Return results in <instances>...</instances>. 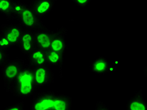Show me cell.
<instances>
[{"label":"cell","mask_w":147,"mask_h":110,"mask_svg":"<svg viewBox=\"0 0 147 110\" xmlns=\"http://www.w3.org/2000/svg\"><path fill=\"white\" fill-rule=\"evenodd\" d=\"M72 106L71 96L53 91L38 92L32 97V110H69Z\"/></svg>","instance_id":"6da1fadb"},{"label":"cell","mask_w":147,"mask_h":110,"mask_svg":"<svg viewBox=\"0 0 147 110\" xmlns=\"http://www.w3.org/2000/svg\"><path fill=\"white\" fill-rule=\"evenodd\" d=\"M37 91L33 78V67L25 63L22 71L13 86L11 93L15 98L26 99L33 97Z\"/></svg>","instance_id":"7a4b0ae2"},{"label":"cell","mask_w":147,"mask_h":110,"mask_svg":"<svg viewBox=\"0 0 147 110\" xmlns=\"http://www.w3.org/2000/svg\"><path fill=\"white\" fill-rule=\"evenodd\" d=\"M25 63V61L24 60L19 58L14 59H9L1 67L3 86L6 92L11 93L13 86L20 73Z\"/></svg>","instance_id":"3957f363"},{"label":"cell","mask_w":147,"mask_h":110,"mask_svg":"<svg viewBox=\"0 0 147 110\" xmlns=\"http://www.w3.org/2000/svg\"><path fill=\"white\" fill-rule=\"evenodd\" d=\"M16 20L22 25L25 29L35 31L43 25L42 18L36 15L32 11L30 6L24 3L21 13Z\"/></svg>","instance_id":"277c9868"},{"label":"cell","mask_w":147,"mask_h":110,"mask_svg":"<svg viewBox=\"0 0 147 110\" xmlns=\"http://www.w3.org/2000/svg\"><path fill=\"white\" fill-rule=\"evenodd\" d=\"M33 72L35 85L37 90L54 82V73L49 65L33 67Z\"/></svg>","instance_id":"5b68a950"},{"label":"cell","mask_w":147,"mask_h":110,"mask_svg":"<svg viewBox=\"0 0 147 110\" xmlns=\"http://www.w3.org/2000/svg\"><path fill=\"white\" fill-rule=\"evenodd\" d=\"M53 31L43 24L40 28L34 31L35 45L37 48L47 52L51 50V45Z\"/></svg>","instance_id":"8992f818"},{"label":"cell","mask_w":147,"mask_h":110,"mask_svg":"<svg viewBox=\"0 0 147 110\" xmlns=\"http://www.w3.org/2000/svg\"><path fill=\"white\" fill-rule=\"evenodd\" d=\"M24 30V27L20 23L3 25L1 26V33L7 38L12 47H17Z\"/></svg>","instance_id":"52a82bcc"},{"label":"cell","mask_w":147,"mask_h":110,"mask_svg":"<svg viewBox=\"0 0 147 110\" xmlns=\"http://www.w3.org/2000/svg\"><path fill=\"white\" fill-rule=\"evenodd\" d=\"M67 33V29L65 26L56 29L53 31L51 50L65 54L68 46L67 45L65 36Z\"/></svg>","instance_id":"ba28073f"},{"label":"cell","mask_w":147,"mask_h":110,"mask_svg":"<svg viewBox=\"0 0 147 110\" xmlns=\"http://www.w3.org/2000/svg\"><path fill=\"white\" fill-rule=\"evenodd\" d=\"M57 0H32L30 7L38 17L47 16L52 10Z\"/></svg>","instance_id":"9c48e42d"},{"label":"cell","mask_w":147,"mask_h":110,"mask_svg":"<svg viewBox=\"0 0 147 110\" xmlns=\"http://www.w3.org/2000/svg\"><path fill=\"white\" fill-rule=\"evenodd\" d=\"M17 47L23 55L27 56L36 47L35 45L34 31L25 29L20 39Z\"/></svg>","instance_id":"30bf717a"},{"label":"cell","mask_w":147,"mask_h":110,"mask_svg":"<svg viewBox=\"0 0 147 110\" xmlns=\"http://www.w3.org/2000/svg\"><path fill=\"white\" fill-rule=\"evenodd\" d=\"M89 70L97 76L106 75L111 72V65L105 57L99 56L90 63Z\"/></svg>","instance_id":"8fae6325"},{"label":"cell","mask_w":147,"mask_h":110,"mask_svg":"<svg viewBox=\"0 0 147 110\" xmlns=\"http://www.w3.org/2000/svg\"><path fill=\"white\" fill-rule=\"evenodd\" d=\"M147 108V103L143 95L142 88L135 92L127 101V110H144Z\"/></svg>","instance_id":"7c38bea8"},{"label":"cell","mask_w":147,"mask_h":110,"mask_svg":"<svg viewBox=\"0 0 147 110\" xmlns=\"http://www.w3.org/2000/svg\"><path fill=\"white\" fill-rule=\"evenodd\" d=\"M26 57L28 63L33 67L48 65L47 52L42 49L36 47Z\"/></svg>","instance_id":"4fadbf2b"},{"label":"cell","mask_w":147,"mask_h":110,"mask_svg":"<svg viewBox=\"0 0 147 110\" xmlns=\"http://www.w3.org/2000/svg\"><path fill=\"white\" fill-rule=\"evenodd\" d=\"M64 55L57 52L50 50L47 52V64L52 67H59L61 71L63 63V57Z\"/></svg>","instance_id":"5bb4252c"},{"label":"cell","mask_w":147,"mask_h":110,"mask_svg":"<svg viewBox=\"0 0 147 110\" xmlns=\"http://www.w3.org/2000/svg\"><path fill=\"white\" fill-rule=\"evenodd\" d=\"M15 0H1L0 1V13L9 20Z\"/></svg>","instance_id":"9a60e30c"},{"label":"cell","mask_w":147,"mask_h":110,"mask_svg":"<svg viewBox=\"0 0 147 110\" xmlns=\"http://www.w3.org/2000/svg\"><path fill=\"white\" fill-rule=\"evenodd\" d=\"M23 5H24V3H22L18 1H15L14 3V6H13V8L12 9V11L11 13L10 17H9V20H17L20 13H21Z\"/></svg>","instance_id":"2e32d148"},{"label":"cell","mask_w":147,"mask_h":110,"mask_svg":"<svg viewBox=\"0 0 147 110\" xmlns=\"http://www.w3.org/2000/svg\"><path fill=\"white\" fill-rule=\"evenodd\" d=\"M12 47V45L7 38L0 33V49L5 50V51H9Z\"/></svg>","instance_id":"e0dca14e"},{"label":"cell","mask_w":147,"mask_h":110,"mask_svg":"<svg viewBox=\"0 0 147 110\" xmlns=\"http://www.w3.org/2000/svg\"><path fill=\"white\" fill-rule=\"evenodd\" d=\"M9 54L8 51L0 49V67L9 59Z\"/></svg>","instance_id":"ac0fdd59"},{"label":"cell","mask_w":147,"mask_h":110,"mask_svg":"<svg viewBox=\"0 0 147 110\" xmlns=\"http://www.w3.org/2000/svg\"><path fill=\"white\" fill-rule=\"evenodd\" d=\"M92 1V0H72L74 4L80 8H85L88 6Z\"/></svg>","instance_id":"d6986e66"},{"label":"cell","mask_w":147,"mask_h":110,"mask_svg":"<svg viewBox=\"0 0 147 110\" xmlns=\"http://www.w3.org/2000/svg\"><path fill=\"white\" fill-rule=\"evenodd\" d=\"M23 109H24V103L23 101L15 103L4 108V109L6 110H23Z\"/></svg>","instance_id":"ffe728a7"},{"label":"cell","mask_w":147,"mask_h":110,"mask_svg":"<svg viewBox=\"0 0 147 110\" xmlns=\"http://www.w3.org/2000/svg\"><path fill=\"white\" fill-rule=\"evenodd\" d=\"M1 1V0H0V1Z\"/></svg>","instance_id":"44dd1931"}]
</instances>
